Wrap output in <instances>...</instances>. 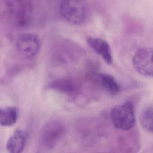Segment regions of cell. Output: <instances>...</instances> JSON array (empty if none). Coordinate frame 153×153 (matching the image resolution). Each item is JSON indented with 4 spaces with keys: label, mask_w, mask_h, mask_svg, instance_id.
<instances>
[{
    "label": "cell",
    "mask_w": 153,
    "mask_h": 153,
    "mask_svg": "<svg viewBox=\"0 0 153 153\" xmlns=\"http://www.w3.org/2000/svg\"><path fill=\"white\" fill-rule=\"evenodd\" d=\"M111 119L114 126L118 130L127 131L131 129L136 123L133 103L127 101L114 107L111 111Z\"/></svg>",
    "instance_id": "1"
},
{
    "label": "cell",
    "mask_w": 153,
    "mask_h": 153,
    "mask_svg": "<svg viewBox=\"0 0 153 153\" xmlns=\"http://www.w3.org/2000/svg\"><path fill=\"white\" fill-rule=\"evenodd\" d=\"M59 8L62 17L73 25L84 23L88 11L87 4L83 1H62L60 3Z\"/></svg>",
    "instance_id": "2"
},
{
    "label": "cell",
    "mask_w": 153,
    "mask_h": 153,
    "mask_svg": "<svg viewBox=\"0 0 153 153\" xmlns=\"http://www.w3.org/2000/svg\"><path fill=\"white\" fill-rule=\"evenodd\" d=\"M65 133V126L61 121L51 120L44 124L41 130L40 142L45 147L52 148L63 139Z\"/></svg>",
    "instance_id": "3"
},
{
    "label": "cell",
    "mask_w": 153,
    "mask_h": 153,
    "mask_svg": "<svg viewBox=\"0 0 153 153\" xmlns=\"http://www.w3.org/2000/svg\"><path fill=\"white\" fill-rule=\"evenodd\" d=\"M7 2L9 11L18 26L25 27L30 23L33 10L30 1H10Z\"/></svg>",
    "instance_id": "4"
},
{
    "label": "cell",
    "mask_w": 153,
    "mask_h": 153,
    "mask_svg": "<svg viewBox=\"0 0 153 153\" xmlns=\"http://www.w3.org/2000/svg\"><path fill=\"white\" fill-rule=\"evenodd\" d=\"M133 68L139 74L152 77L153 73L152 48H142L134 54L132 59Z\"/></svg>",
    "instance_id": "5"
},
{
    "label": "cell",
    "mask_w": 153,
    "mask_h": 153,
    "mask_svg": "<svg viewBox=\"0 0 153 153\" xmlns=\"http://www.w3.org/2000/svg\"><path fill=\"white\" fill-rule=\"evenodd\" d=\"M16 47L23 57L32 58L38 54L41 47V41L39 37L35 34L25 33L18 37Z\"/></svg>",
    "instance_id": "6"
},
{
    "label": "cell",
    "mask_w": 153,
    "mask_h": 153,
    "mask_svg": "<svg viewBox=\"0 0 153 153\" xmlns=\"http://www.w3.org/2000/svg\"><path fill=\"white\" fill-rule=\"evenodd\" d=\"M87 44L108 64L112 62V56L109 44L103 39L96 37H88Z\"/></svg>",
    "instance_id": "7"
},
{
    "label": "cell",
    "mask_w": 153,
    "mask_h": 153,
    "mask_svg": "<svg viewBox=\"0 0 153 153\" xmlns=\"http://www.w3.org/2000/svg\"><path fill=\"white\" fill-rule=\"evenodd\" d=\"M27 138V132L24 130H17L9 137L6 148L11 153H20L25 147Z\"/></svg>",
    "instance_id": "8"
},
{
    "label": "cell",
    "mask_w": 153,
    "mask_h": 153,
    "mask_svg": "<svg viewBox=\"0 0 153 153\" xmlns=\"http://www.w3.org/2000/svg\"><path fill=\"white\" fill-rule=\"evenodd\" d=\"M48 86L50 88L66 95H72L77 90V87L74 81L68 78L53 81L49 84Z\"/></svg>",
    "instance_id": "9"
},
{
    "label": "cell",
    "mask_w": 153,
    "mask_h": 153,
    "mask_svg": "<svg viewBox=\"0 0 153 153\" xmlns=\"http://www.w3.org/2000/svg\"><path fill=\"white\" fill-rule=\"evenodd\" d=\"M97 80L100 86L110 94H115L120 90V86L114 78L109 74L100 73L97 75Z\"/></svg>",
    "instance_id": "10"
},
{
    "label": "cell",
    "mask_w": 153,
    "mask_h": 153,
    "mask_svg": "<svg viewBox=\"0 0 153 153\" xmlns=\"http://www.w3.org/2000/svg\"><path fill=\"white\" fill-rule=\"evenodd\" d=\"M18 109L14 106H8L1 109L0 124L2 126L8 127L13 125L18 118Z\"/></svg>",
    "instance_id": "11"
},
{
    "label": "cell",
    "mask_w": 153,
    "mask_h": 153,
    "mask_svg": "<svg viewBox=\"0 0 153 153\" xmlns=\"http://www.w3.org/2000/svg\"><path fill=\"white\" fill-rule=\"evenodd\" d=\"M152 106L149 105L145 108L140 115V123L142 127L147 132L152 133Z\"/></svg>",
    "instance_id": "12"
}]
</instances>
